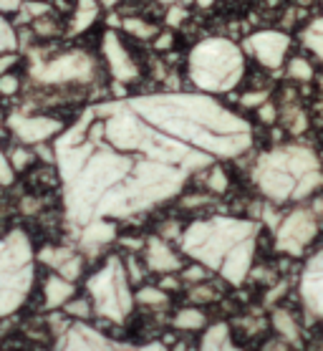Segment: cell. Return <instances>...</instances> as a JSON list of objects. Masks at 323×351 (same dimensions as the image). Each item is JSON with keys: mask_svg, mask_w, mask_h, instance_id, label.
Returning a JSON list of instances; mask_svg holds the SVG:
<instances>
[{"mask_svg": "<svg viewBox=\"0 0 323 351\" xmlns=\"http://www.w3.org/2000/svg\"><path fill=\"white\" fill-rule=\"evenodd\" d=\"M79 238L84 247L96 250V247L106 245V243H111V240L117 238V225H114V220H94V223L81 228Z\"/></svg>", "mask_w": 323, "mask_h": 351, "instance_id": "obj_15", "label": "cell"}, {"mask_svg": "<svg viewBox=\"0 0 323 351\" xmlns=\"http://www.w3.org/2000/svg\"><path fill=\"white\" fill-rule=\"evenodd\" d=\"M8 127L23 144H43L46 139L58 136L63 132L61 119H53V117H25V114H10Z\"/></svg>", "mask_w": 323, "mask_h": 351, "instance_id": "obj_13", "label": "cell"}, {"mask_svg": "<svg viewBox=\"0 0 323 351\" xmlns=\"http://www.w3.org/2000/svg\"><path fill=\"white\" fill-rule=\"evenodd\" d=\"M33 76L38 84L48 86H63V84H88L96 76L94 58L84 51H69L58 53L51 61H40L33 66Z\"/></svg>", "mask_w": 323, "mask_h": 351, "instance_id": "obj_7", "label": "cell"}, {"mask_svg": "<svg viewBox=\"0 0 323 351\" xmlns=\"http://www.w3.org/2000/svg\"><path fill=\"white\" fill-rule=\"evenodd\" d=\"M33 154L28 149H16V152H10V167L13 169H25L31 165Z\"/></svg>", "mask_w": 323, "mask_h": 351, "instance_id": "obj_34", "label": "cell"}, {"mask_svg": "<svg viewBox=\"0 0 323 351\" xmlns=\"http://www.w3.org/2000/svg\"><path fill=\"white\" fill-rule=\"evenodd\" d=\"M200 351H245V349H240V346L232 341V334H230L228 324H215V326L207 328L205 336H202Z\"/></svg>", "mask_w": 323, "mask_h": 351, "instance_id": "obj_17", "label": "cell"}, {"mask_svg": "<svg viewBox=\"0 0 323 351\" xmlns=\"http://www.w3.org/2000/svg\"><path fill=\"white\" fill-rule=\"evenodd\" d=\"M252 147V127L202 91L117 96L56 139L69 220H126L165 205L195 175Z\"/></svg>", "mask_w": 323, "mask_h": 351, "instance_id": "obj_1", "label": "cell"}, {"mask_svg": "<svg viewBox=\"0 0 323 351\" xmlns=\"http://www.w3.org/2000/svg\"><path fill=\"white\" fill-rule=\"evenodd\" d=\"M99 10H101L99 0H79L71 18V36H79V33L88 31L94 25L96 18H99Z\"/></svg>", "mask_w": 323, "mask_h": 351, "instance_id": "obj_18", "label": "cell"}, {"mask_svg": "<svg viewBox=\"0 0 323 351\" xmlns=\"http://www.w3.org/2000/svg\"><path fill=\"white\" fill-rule=\"evenodd\" d=\"M291 48V36L283 31H258L245 38V51L250 53L263 69L276 71L283 66V58Z\"/></svg>", "mask_w": 323, "mask_h": 351, "instance_id": "obj_10", "label": "cell"}, {"mask_svg": "<svg viewBox=\"0 0 323 351\" xmlns=\"http://www.w3.org/2000/svg\"><path fill=\"white\" fill-rule=\"evenodd\" d=\"M43 293H46V308H61V306H66L73 298L76 288H73V280H66L63 276L53 273V276L46 280Z\"/></svg>", "mask_w": 323, "mask_h": 351, "instance_id": "obj_16", "label": "cell"}, {"mask_svg": "<svg viewBox=\"0 0 323 351\" xmlns=\"http://www.w3.org/2000/svg\"><path fill=\"white\" fill-rule=\"evenodd\" d=\"M258 235L261 225L255 220L215 215L189 223L177 240L182 253L195 263L222 276L230 286H243L255 261Z\"/></svg>", "mask_w": 323, "mask_h": 351, "instance_id": "obj_2", "label": "cell"}, {"mask_svg": "<svg viewBox=\"0 0 323 351\" xmlns=\"http://www.w3.org/2000/svg\"><path fill=\"white\" fill-rule=\"evenodd\" d=\"M303 46L313 53L315 58H321L323 61V18H313L311 23L303 28Z\"/></svg>", "mask_w": 323, "mask_h": 351, "instance_id": "obj_20", "label": "cell"}, {"mask_svg": "<svg viewBox=\"0 0 323 351\" xmlns=\"http://www.w3.org/2000/svg\"><path fill=\"white\" fill-rule=\"evenodd\" d=\"M134 301H139L142 306H167L169 295H167L165 288L159 286H144L134 293Z\"/></svg>", "mask_w": 323, "mask_h": 351, "instance_id": "obj_23", "label": "cell"}, {"mask_svg": "<svg viewBox=\"0 0 323 351\" xmlns=\"http://www.w3.org/2000/svg\"><path fill=\"white\" fill-rule=\"evenodd\" d=\"M169 46H172V36H162L157 40V48H169Z\"/></svg>", "mask_w": 323, "mask_h": 351, "instance_id": "obj_41", "label": "cell"}, {"mask_svg": "<svg viewBox=\"0 0 323 351\" xmlns=\"http://www.w3.org/2000/svg\"><path fill=\"white\" fill-rule=\"evenodd\" d=\"M101 51L111 76L117 79V84H132V81L139 79V66H136V61L132 58L129 48L124 46V40H121V36L117 31L104 33Z\"/></svg>", "mask_w": 323, "mask_h": 351, "instance_id": "obj_11", "label": "cell"}, {"mask_svg": "<svg viewBox=\"0 0 323 351\" xmlns=\"http://www.w3.org/2000/svg\"><path fill=\"white\" fill-rule=\"evenodd\" d=\"M195 3H198L200 8H210V5H213L215 0H195Z\"/></svg>", "mask_w": 323, "mask_h": 351, "instance_id": "obj_44", "label": "cell"}, {"mask_svg": "<svg viewBox=\"0 0 323 351\" xmlns=\"http://www.w3.org/2000/svg\"><path fill=\"white\" fill-rule=\"evenodd\" d=\"M265 101H268V91H248L240 99V104L248 106V109H261Z\"/></svg>", "mask_w": 323, "mask_h": 351, "instance_id": "obj_28", "label": "cell"}, {"mask_svg": "<svg viewBox=\"0 0 323 351\" xmlns=\"http://www.w3.org/2000/svg\"><path fill=\"white\" fill-rule=\"evenodd\" d=\"M207 324L205 313L200 311V308H182L177 316H174V328H180V331H198Z\"/></svg>", "mask_w": 323, "mask_h": 351, "instance_id": "obj_21", "label": "cell"}, {"mask_svg": "<svg viewBox=\"0 0 323 351\" xmlns=\"http://www.w3.org/2000/svg\"><path fill=\"white\" fill-rule=\"evenodd\" d=\"M144 261H147V268L154 273H177L182 268L180 256L174 253L169 243L159 235H152L147 240V247H144Z\"/></svg>", "mask_w": 323, "mask_h": 351, "instance_id": "obj_14", "label": "cell"}, {"mask_svg": "<svg viewBox=\"0 0 323 351\" xmlns=\"http://www.w3.org/2000/svg\"><path fill=\"white\" fill-rule=\"evenodd\" d=\"M63 308H66L69 316H76V319H81V321L91 316V306H88V301H69Z\"/></svg>", "mask_w": 323, "mask_h": 351, "instance_id": "obj_29", "label": "cell"}, {"mask_svg": "<svg viewBox=\"0 0 323 351\" xmlns=\"http://www.w3.org/2000/svg\"><path fill=\"white\" fill-rule=\"evenodd\" d=\"M121 28H124L129 36H134V38H154L157 36V25L147 23V21H142V18H124L121 21Z\"/></svg>", "mask_w": 323, "mask_h": 351, "instance_id": "obj_22", "label": "cell"}, {"mask_svg": "<svg viewBox=\"0 0 323 351\" xmlns=\"http://www.w3.org/2000/svg\"><path fill=\"white\" fill-rule=\"evenodd\" d=\"M288 79L303 81V84H306V81L313 79V66L308 64V61L303 56L291 58V61H288Z\"/></svg>", "mask_w": 323, "mask_h": 351, "instance_id": "obj_24", "label": "cell"}, {"mask_svg": "<svg viewBox=\"0 0 323 351\" xmlns=\"http://www.w3.org/2000/svg\"><path fill=\"white\" fill-rule=\"evenodd\" d=\"M88 295L94 301V308L99 316L121 324L134 308V293H132V280L126 273V265L121 258L111 256L86 283Z\"/></svg>", "mask_w": 323, "mask_h": 351, "instance_id": "obj_6", "label": "cell"}, {"mask_svg": "<svg viewBox=\"0 0 323 351\" xmlns=\"http://www.w3.org/2000/svg\"><path fill=\"white\" fill-rule=\"evenodd\" d=\"M16 61H18V58L13 56V53H3V56H0V76H3V73H8Z\"/></svg>", "mask_w": 323, "mask_h": 351, "instance_id": "obj_38", "label": "cell"}, {"mask_svg": "<svg viewBox=\"0 0 323 351\" xmlns=\"http://www.w3.org/2000/svg\"><path fill=\"white\" fill-rule=\"evenodd\" d=\"M10 180H13V167H10V162L0 152V184H8Z\"/></svg>", "mask_w": 323, "mask_h": 351, "instance_id": "obj_36", "label": "cell"}, {"mask_svg": "<svg viewBox=\"0 0 323 351\" xmlns=\"http://www.w3.org/2000/svg\"><path fill=\"white\" fill-rule=\"evenodd\" d=\"M205 184L207 190L215 192V195H222V192L228 190V175H225V169L220 165H213V167L207 169V177H205Z\"/></svg>", "mask_w": 323, "mask_h": 351, "instance_id": "obj_25", "label": "cell"}, {"mask_svg": "<svg viewBox=\"0 0 323 351\" xmlns=\"http://www.w3.org/2000/svg\"><path fill=\"white\" fill-rule=\"evenodd\" d=\"M16 46H18V38H16L13 25L0 16V53H8V51H13Z\"/></svg>", "mask_w": 323, "mask_h": 351, "instance_id": "obj_27", "label": "cell"}, {"mask_svg": "<svg viewBox=\"0 0 323 351\" xmlns=\"http://www.w3.org/2000/svg\"><path fill=\"white\" fill-rule=\"evenodd\" d=\"M182 278L189 280V283H202V280L207 278V268H205V265H200V263L189 265V268H184V271H182Z\"/></svg>", "mask_w": 323, "mask_h": 351, "instance_id": "obj_32", "label": "cell"}, {"mask_svg": "<svg viewBox=\"0 0 323 351\" xmlns=\"http://www.w3.org/2000/svg\"><path fill=\"white\" fill-rule=\"evenodd\" d=\"M298 291L306 311L323 321V250L308 258L306 268L300 273Z\"/></svg>", "mask_w": 323, "mask_h": 351, "instance_id": "obj_12", "label": "cell"}, {"mask_svg": "<svg viewBox=\"0 0 323 351\" xmlns=\"http://www.w3.org/2000/svg\"><path fill=\"white\" fill-rule=\"evenodd\" d=\"M99 3H101L104 8H114V5H117L119 0H99Z\"/></svg>", "mask_w": 323, "mask_h": 351, "instance_id": "obj_43", "label": "cell"}, {"mask_svg": "<svg viewBox=\"0 0 323 351\" xmlns=\"http://www.w3.org/2000/svg\"><path fill=\"white\" fill-rule=\"evenodd\" d=\"M318 235V217L313 210L296 208L283 217V223L276 230V247L285 256H303L311 243Z\"/></svg>", "mask_w": 323, "mask_h": 351, "instance_id": "obj_9", "label": "cell"}, {"mask_svg": "<svg viewBox=\"0 0 323 351\" xmlns=\"http://www.w3.org/2000/svg\"><path fill=\"white\" fill-rule=\"evenodd\" d=\"M71 256H73V250H69V247H46V250L40 253V261L46 265H51L53 271H58Z\"/></svg>", "mask_w": 323, "mask_h": 351, "instance_id": "obj_26", "label": "cell"}, {"mask_svg": "<svg viewBox=\"0 0 323 351\" xmlns=\"http://www.w3.org/2000/svg\"><path fill=\"white\" fill-rule=\"evenodd\" d=\"M184 18H187V10L182 8L180 3H177V5H169V10H167V25H169V28L182 25L184 23Z\"/></svg>", "mask_w": 323, "mask_h": 351, "instance_id": "obj_33", "label": "cell"}, {"mask_svg": "<svg viewBox=\"0 0 323 351\" xmlns=\"http://www.w3.org/2000/svg\"><path fill=\"white\" fill-rule=\"evenodd\" d=\"M258 114H261V119L265 121V124H273V121H276V117H278L276 106L270 104V101H265V104L258 109Z\"/></svg>", "mask_w": 323, "mask_h": 351, "instance_id": "obj_37", "label": "cell"}, {"mask_svg": "<svg viewBox=\"0 0 323 351\" xmlns=\"http://www.w3.org/2000/svg\"><path fill=\"white\" fill-rule=\"evenodd\" d=\"M313 213H315V217H323V197H318V199H315Z\"/></svg>", "mask_w": 323, "mask_h": 351, "instance_id": "obj_42", "label": "cell"}, {"mask_svg": "<svg viewBox=\"0 0 323 351\" xmlns=\"http://www.w3.org/2000/svg\"><path fill=\"white\" fill-rule=\"evenodd\" d=\"M159 288H165V291H174V288H177V280H174V278H165Z\"/></svg>", "mask_w": 323, "mask_h": 351, "instance_id": "obj_40", "label": "cell"}, {"mask_svg": "<svg viewBox=\"0 0 323 351\" xmlns=\"http://www.w3.org/2000/svg\"><path fill=\"white\" fill-rule=\"evenodd\" d=\"M58 351H167L165 343H124L114 341L109 336H104L101 331L86 326L84 321L66 326L61 341H58Z\"/></svg>", "mask_w": 323, "mask_h": 351, "instance_id": "obj_8", "label": "cell"}, {"mask_svg": "<svg viewBox=\"0 0 323 351\" xmlns=\"http://www.w3.org/2000/svg\"><path fill=\"white\" fill-rule=\"evenodd\" d=\"M189 81L202 94H228L243 81L245 56L235 40L213 36L195 43L187 58Z\"/></svg>", "mask_w": 323, "mask_h": 351, "instance_id": "obj_4", "label": "cell"}, {"mask_svg": "<svg viewBox=\"0 0 323 351\" xmlns=\"http://www.w3.org/2000/svg\"><path fill=\"white\" fill-rule=\"evenodd\" d=\"M21 88V79H18L16 73H3L0 76V94L3 96H13Z\"/></svg>", "mask_w": 323, "mask_h": 351, "instance_id": "obj_30", "label": "cell"}, {"mask_svg": "<svg viewBox=\"0 0 323 351\" xmlns=\"http://www.w3.org/2000/svg\"><path fill=\"white\" fill-rule=\"evenodd\" d=\"M23 0H0V10H16L21 8Z\"/></svg>", "mask_w": 323, "mask_h": 351, "instance_id": "obj_39", "label": "cell"}, {"mask_svg": "<svg viewBox=\"0 0 323 351\" xmlns=\"http://www.w3.org/2000/svg\"><path fill=\"white\" fill-rule=\"evenodd\" d=\"M33 286V247L23 230L0 240V316H8L25 301Z\"/></svg>", "mask_w": 323, "mask_h": 351, "instance_id": "obj_5", "label": "cell"}, {"mask_svg": "<svg viewBox=\"0 0 323 351\" xmlns=\"http://www.w3.org/2000/svg\"><path fill=\"white\" fill-rule=\"evenodd\" d=\"M189 298L195 301V304H207V301H213L215 298V291L210 286H195L189 291Z\"/></svg>", "mask_w": 323, "mask_h": 351, "instance_id": "obj_35", "label": "cell"}, {"mask_svg": "<svg viewBox=\"0 0 323 351\" xmlns=\"http://www.w3.org/2000/svg\"><path fill=\"white\" fill-rule=\"evenodd\" d=\"M288 127H291L293 134H300V132L308 127L306 114L300 112V109H293V112H288Z\"/></svg>", "mask_w": 323, "mask_h": 351, "instance_id": "obj_31", "label": "cell"}, {"mask_svg": "<svg viewBox=\"0 0 323 351\" xmlns=\"http://www.w3.org/2000/svg\"><path fill=\"white\" fill-rule=\"evenodd\" d=\"M273 326H276L278 336L283 339V341L293 343V346H300V331H298V324L293 321V316L283 308H276L273 311Z\"/></svg>", "mask_w": 323, "mask_h": 351, "instance_id": "obj_19", "label": "cell"}, {"mask_svg": "<svg viewBox=\"0 0 323 351\" xmlns=\"http://www.w3.org/2000/svg\"><path fill=\"white\" fill-rule=\"evenodd\" d=\"M157 3H162V5H177L180 0H157Z\"/></svg>", "mask_w": 323, "mask_h": 351, "instance_id": "obj_45", "label": "cell"}, {"mask_svg": "<svg viewBox=\"0 0 323 351\" xmlns=\"http://www.w3.org/2000/svg\"><path fill=\"white\" fill-rule=\"evenodd\" d=\"M252 184L263 197L285 205L311 197L323 187L318 154L303 144H280L263 152L252 165Z\"/></svg>", "mask_w": 323, "mask_h": 351, "instance_id": "obj_3", "label": "cell"}]
</instances>
